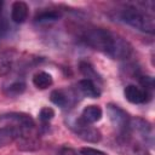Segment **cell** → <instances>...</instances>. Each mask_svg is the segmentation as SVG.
<instances>
[{
  "instance_id": "1",
  "label": "cell",
  "mask_w": 155,
  "mask_h": 155,
  "mask_svg": "<svg viewBox=\"0 0 155 155\" xmlns=\"http://www.w3.org/2000/svg\"><path fill=\"white\" fill-rule=\"evenodd\" d=\"M81 41L111 59L126 61L133 53L132 45L121 35L105 28L88 27L81 33Z\"/></svg>"
},
{
  "instance_id": "2",
  "label": "cell",
  "mask_w": 155,
  "mask_h": 155,
  "mask_svg": "<svg viewBox=\"0 0 155 155\" xmlns=\"http://www.w3.org/2000/svg\"><path fill=\"white\" fill-rule=\"evenodd\" d=\"M117 18L122 23L139 31L147 34H154L155 31L153 1H138L134 4L125 5L117 12Z\"/></svg>"
},
{
  "instance_id": "3",
  "label": "cell",
  "mask_w": 155,
  "mask_h": 155,
  "mask_svg": "<svg viewBox=\"0 0 155 155\" xmlns=\"http://www.w3.org/2000/svg\"><path fill=\"white\" fill-rule=\"evenodd\" d=\"M131 136H137V140L144 144L147 148H153L154 145V128L153 125L143 117H131L130 121V132Z\"/></svg>"
},
{
  "instance_id": "4",
  "label": "cell",
  "mask_w": 155,
  "mask_h": 155,
  "mask_svg": "<svg viewBox=\"0 0 155 155\" xmlns=\"http://www.w3.org/2000/svg\"><path fill=\"white\" fill-rule=\"evenodd\" d=\"M107 114L113 127L116 130L117 136L128 134L131 116L125 109H122L120 105L115 103H109L107 104Z\"/></svg>"
},
{
  "instance_id": "5",
  "label": "cell",
  "mask_w": 155,
  "mask_h": 155,
  "mask_svg": "<svg viewBox=\"0 0 155 155\" xmlns=\"http://www.w3.org/2000/svg\"><path fill=\"white\" fill-rule=\"evenodd\" d=\"M70 130L79 137L80 139L87 142V143H98L102 139V133L98 128L93 127L90 124H86L80 120V117L70 121L69 124Z\"/></svg>"
},
{
  "instance_id": "6",
  "label": "cell",
  "mask_w": 155,
  "mask_h": 155,
  "mask_svg": "<svg viewBox=\"0 0 155 155\" xmlns=\"http://www.w3.org/2000/svg\"><path fill=\"white\" fill-rule=\"evenodd\" d=\"M117 148L122 155H150L149 149L133 136H117Z\"/></svg>"
},
{
  "instance_id": "7",
  "label": "cell",
  "mask_w": 155,
  "mask_h": 155,
  "mask_svg": "<svg viewBox=\"0 0 155 155\" xmlns=\"http://www.w3.org/2000/svg\"><path fill=\"white\" fill-rule=\"evenodd\" d=\"M124 96L132 104H144L151 99L153 93L143 90L137 85L130 84L124 88Z\"/></svg>"
},
{
  "instance_id": "8",
  "label": "cell",
  "mask_w": 155,
  "mask_h": 155,
  "mask_svg": "<svg viewBox=\"0 0 155 155\" xmlns=\"http://www.w3.org/2000/svg\"><path fill=\"white\" fill-rule=\"evenodd\" d=\"M13 121L16 125L23 130H33L35 127V121L34 119L27 114V113H19V111H12V113H7V114H2L0 115V121Z\"/></svg>"
},
{
  "instance_id": "9",
  "label": "cell",
  "mask_w": 155,
  "mask_h": 155,
  "mask_svg": "<svg viewBox=\"0 0 155 155\" xmlns=\"http://www.w3.org/2000/svg\"><path fill=\"white\" fill-rule=\"evenodd\" d=\"M30 130H24L21 134V137L16 140L17 142V148L19 150H23V151H34V150H38L40 148V139L35 136V134H31L29 132Z\"/></svg>"
},
{
  "instance_id": "10",
  "label": "cell",
  "mask_w": 155,
  "mask_h": 155,
  "mask_svg": "<svg viewBox=\"0 0 155 155\" xmlns=\"http://www.w3.org/2000/svg\"><path fill=\"white\" fill-rule=\"evenodd\" d=\"M24 130L18 126H5L0 127V148L6 147L16 142Z\"/></svg>"
},
{
  "instance_id": "11",
  "label": "cell",
  "mask_w": 155,
  "mask_h": 155,
  "mask_svg": "<svg viewBox=\"0 0 155 155\" xmlns=\"http://www.w3.org/2000/svg\"><path fill=\"white\" fill-rule=\"evenodd\" d=\"M29 15V6L24 1H15L11 5V19L17 24H22L27 21Z\"/></svg>"
},
{
  "instance_id": "12",
  "label": "cell",
  "mask_w": 155,
  "mask_h": 155,
  "mask_svg": "<svg viewBox=\"0 0 155 155\" xmlns=\"http://www.w3.org/2000/svg\"><path fill=\"white\" fill-rule=\"evenodd\" d=\"M103 116V111L101 109V107L98 105H87L82 109L81 111V115L79 116L81 121L86 122V124H94V122H98Z\"/></svg>"
},
{
  "instance_id": "13",
  "label": "cell",
  "mask_w": 155,
  "mask_h": 155,
  "mask_svg": "<svg viewBox=\"0 0 155 155\" xmlns=\"http://www.w3.org/2000/svg\"><path fill=\"white\" fill-rule=\"evenodd\" d=\"M78 90L88 98H99L101 87L88 79H82L78 82Z\"/></svg>"
},
{
  "instance_id": "14",
  "label": "cell",
  "mask_w": 155,
  "mask_h": 155,
  "mask_svg": "<svg viewBox=\"0 0 155 155\" xmlns=\"http://www.w3.org/2000/svg\"><path fill=\"white\" fill-rule=\"evenodd\" d=\"M79 70H80V73L84 75L85 79H88V80L93 81V82L97 84L98 86L103 82L102 76L97 73V70L94 69V67H93L90 62H87V61H81V62L79 63Z\"/></svg>"
},
{
  "instance_id": "15",
  "label": "cell",
  "mask_w": 155,
  "mask_h": 155,
  "mask_svg": "<svg viewBox=\"0 0 155 155\" xmlns=\"http://www.w3.org/2000/svg\"><path fill=\"white\" fill-rule=\"evenodd\" d=\"M73 97H70V93L69 91L67 92L65 90H53L50 94V99L51 102L57 105V107H61V108H68V105H70V101H71Z\"/></svg>"
},
{
  "instance_id": "16",
  "label": "cell",
  "mask_w": 155,
  "mask_h": 155,
  "mask_svg": "<svg viewBox=\"0 0 155 155\" xmlns=\"http://www.w3.org/2000/svg\"><path fill=\"white\" fill-rule=\"evenodd\" d=\"M53 84L52 75L47 71H39L33 76V85L39 90H46Z\"/></svg>"
},
{
  "instance_id": "17",
  "label": "cell",
  "mask_w": 155,
  "mask_h": 155,
  "mask_svg": "<svg viewBox=\"0 0 155 155\" xmlns=\"http://www.w3.org/2000/svg\"><path fill=\"white\" fill-rule=\"evenodd\" d=\"M61 18V12L57 10H45L40 11L35 16V22L38 23H48V22H56Z\"/></svg>"
},
{
  "instance_id": "18",
  "label": "cell",
  "mask_w": 155,
  "mask_h": 155,
  "mask_svg": "<svg viewBox=\"0 0 155 155\" xmlns=\"http://www.w3.org/2000/svg\"><path fill=\"white\" fill-rule=\"evenodd\" d=\"M24 90H25V82L23 80H15L5 88V92L7 96H19L24 92Z\"/></svg>"
},
{
  "instance_id": "19",
  "label": "cell",
  "mask_w": 155,
  "mask_h": 155,
  "mask_svg": "<svg viewBox=\"0 0 155 155\" xmlns=\"http://www.w3.org/2000/svg\"><path fill=\"white\" fill-rule=\"evenodd\" d=\"M13 67V58L8 53H4L0 57V76L7 75Z\"/></svg>"
},
{
  "instance_id": "20",
  "label": "cell",
  "mask_w": 155,
  "mask_h": 155,
  "mask_svg": "<svg viewBox=\"0 0 155 155\" xmlns=\"http://www.w3.org/2000/svg\"><path fill=\"white\" fill-rule=\"evenodd\" d=\"M139 84H140V87L148 92H151L154 91L155 88V84H154V78L150 76V75H142V74H138L137 76Z\"/></svg>"
},
{
  "instance_id": "21",
  "label": "cell",
  "mask_w": 155,
  "mask_h": 155,
  "mask_svg": "<svg viewBox=\"0 0 155 155\" xmlns=\"http://www.w3.org/2000/svg\"><path fill=\"white\" fill-rule=\"evenodd\" d=\"M54 117V110L50 107H44L39 113V119L42 122H48Z\"/></svg>"
},
{
  "instance_id": "22",
  "label": "cell",
  "mask_w": 155,
  "mask_h": 155,
  "mask_svg": "<svg viewBox=\"0 0 155 155\" xmlns=\"http://www.w3.org/2000/svg\"><path fill=\"white\" fill-rule=\"evenodd\" d=\"M8 29H10L8 22L5 18V16L2 15V11H0V38L5 36L8 33Z\"/></svg>"
},
{
  "instance_id": "23",
  "label": "cell",
  "mask_w": 155,
  "mask_h": 155,
  "mask_svg": "<svg viewBox=\"0 0 155 155\" xmlns=\"http://www.w3.org/2000/svg\"><path fill=\"white\" fill-rule=\"evenodd\" d=\"M80 155H105V153L91 147H85L80 149Z\"/></svg>"
},
{
  "instance_id": "24",
  "label": "cell",
  "mask_w": 155,
  "mask_h": 155,
  "mask_svg": "<svg viewBox=\"0 0 155 155\" xmlns=\"http://www.w3.org/2000/svg\"><path fill=\"white\" fill-rule=\"evenodd\" d=\"M57 155H79V154H78V151L75 149H73L70 147H62L58 150Z\"/></svg>"
}]
</instances>
